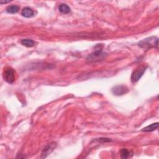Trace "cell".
Listing matches in <instances>:
<instances>
[{
  "label": "cell",
  "mask_w": 159,
  "mask_h": 159,
  "mask_svg": "<svg viewBox=\"0 0 159 159\" xmlns=\"http://www.w3.org/2000/svg\"><path fill=\"white\" fill-rule=\"evenodd\" d=\"M102 49L101 44L97 45L95 47V51L88 55L87 60L90 62H96L104 60L107 56V53L102 52Z\"/></svg>",
  "instance_id": "cell-1"
},
{
  "label": "cell",
  "mask_w": 159,
  "mask_h": 159,
  "mask_svg": "<svg viewBox=\"0 0 159 159\" xmlns=\"http://www.w3.org/2000/svg\"><path fill=\"white\" fill-rule=\"evenodd\" d=\"M158 40L155 37H150L143 39L139 42V46L142 49H149L158 47Z\"/></svg>",
  "instance_id": "cell-2"
},
{
  "label": "cell",
  "mask_w": 159,
  "mask_h": 159,
  "mask_svg": "<svg viewBox=\"0 0 159 159\" xmlns=\"http://www.w3.org/2000/svg\"><path fill=\"white\" fill-rule=\"evenodd\" d=\"M147 67L144 65H140L138 66L136 69H135L131 75V82L134 83L137 82L140 78L142 77L143 74H144L145 71L146 70Z\"/></svg>",
  "instance_id": "cell-3"
},
{
  "label": "cell",
  "mask_w": 159,
  "mask_h": 159,
  "mask_svg": "<svg viewBox=\"0 0 159 159\" xmlns=\"http://www.w3.org/2000/svg\"><path fill=\"white\" fill-rule=\"evenodd\" d=\"M3 77L4 80L9 83H13L15 81V71L12 68H7L4 70Z\"/></svg>",
  "instance_id": "cell-4"
},
{
  "label": "cell",
  "mask_w": 159,
  "mask_h": 159,
  "mask_svg": "<svg viewBox=\"0 0 159 159\" xmlns=\"http://www.w3.org/2000/svg\"><path fill=\"white\" fill-rule=\"evenodd\" d=\"M56 146H57V144L54 142H51L49 143V144H47L42 150L41 158H44L47 157L55 149Z\"/></svg>",
  "instance_id": "cell-5"
},
{
  "label": "cell",
  "mask_w": 159,
  "mask_h": 159,
  "mask_svg": "<svg viewBox=\"0 0 159 159\" xmlns=\"http://www.w3.org/2000/svg\"><path fill=\"white\" fill-rule=\"evenodd\" d=\"M128 91V88L124 85H117L112 89V93L116 96H123Z\"/></svg>",
  "instance_id": "cell-6"
},
{
  "label": "cell",
  "mask_w": 159,
  "mask_h": 159,
  "mask_svg": "<svg viewBox=\"0 0 159 159\" xmlns=\"http://www.w3.org/2000/svg\"><path fill=\"white\" fill-rule=\"evenodd\" d=\"M21 15L23 17L30 18H32L34 15V12L33 9L30 8L29 7H26L21 11Z\"/></svg>",
  "instance_id": "cell-7"
},
{
  "label": "cell",
  "mask_w": 159,
  "mask_h": 159,
  "mask_svg": "<svg viewBox=\"0 0 159 159\" xmlns=\"http://www.w3.org/2000/svg\"><path fill=\"white\" fill-rule=\"evenodd\" d=\"M120 155L122 158H128L132 157L133 152L127 149H123L120 152Z\"/></svg>",
  "instance_id": "cell-8"
},
{
  "label": "cell",
  "mask_w": 159,
  "mask_h": 159,
  "mask_svg": "<svg viewBox=\"0 0 159 159\" xmlns=\"http://www.w3.org/2000/svg\"><path fill=\"white\" fill-rule=\"evenodd\" d=\"M158 128V123H155L154 124H150L146 128H143L142 129V131L143 132H152L155 130H156Z\"/></svg>",
  "instance_id": "cell-9"
},
{
  "label": "cell",
  "mask_w": 159,
  "mask_h": 159,
  "mask_svg": "<svg viewBox=\"0 0 159 159\" xmlns=\"http://www.w3.org/2000/svg\"><path fill=\"white\" fill-rule=\"evenodd\" d=\"M19 10V7L17 5H11L6 7V12L10 14L17 13Z\"/></svg>",
  "instance_id": "cell-10"
},
{
  "label": "cell",
  "mask_w": 159,
  "mask_h": 159,
  "mask_svg": "<svg viewBox=\"0 0 159 159\" xmlns=\"http://www.w3.org/2000/svg\"><path fill=\"white\" fill-rule=\"evenodd\" d=\"M21 43L24 46H26L27 47H33L35 45V42L34 41L31 39H22L21 41Z\"/></svg>",
  "instance_id": "cell-11"
},
{
  "label": "cell",
  "mask_w": 159,
  "mask_h": 159,
  "mask_svg": "<svg viewBox=\"0 0 159 159\" xmlns=\"http://www.w3.org/2000/svg\"><path fill=\"white\" fill-rule=\"evenodd\" d=\"M59 10L60 12H61L63 14H68L70 12V7L67 5L66 4H61L59 6Z\"/></svg>",
  "instance_id": "cell-12"
},
{
  "label": "cell",
  "mask_w": 159,
  "mask_h": 159,
  "mask_svg": "<svg viewBox=\"0 0 159 159\" xmlns=\"http://www.w3.org/2000/svg\"><path fill=\"white\" fill-rule=\"evenodd\" d=\"M97 142H111V139L109 138H99V139H96L95 140Z\"/></svg>",
  "instance_id": "cell-13"
}]
</instances>
